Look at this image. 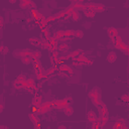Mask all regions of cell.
Masks as SVG:
<instances>
[{
  "label": "cell",
  "mask_w": 129,
  "mask_h": 129,
  "mask_svg": "<svg viewBox=\"0 0 129 129\" xmlns=\"http://www.w3.org/2000/svg\"><path fill=\"white\" fill-rule=\"evenodd\" d=\"M89 97L91 99V101L93 102V104L96 106V107H99L103 104V102L101 101V93H100V90L99 88L95 87L90 93H89Z\"/></svg>",
  "instance_id": "cell-1"
},
{
  "label": "cell",
  "mask_w": 129,
  "mask_h": 129,
  "mask_svg": "<svg viewBox=\"0 0 129 129\" xmlns=\"http://www.w3.org/2000/svg\"><path fill=\"white\" fill-rule=\"evenodd\" d=\"M113 42H114V44H115V46H116V48H117V49L122 50L125 54H128V49H129L128 44H127V43H125V42L123 41L122 37H120V36L118 35V36L113 40Z\"/></svg>",
  "instance_id": "cell-2"
},
{
  "label": "cell",
  "mask_w": 129,
  "mask_h": 129,
  "mask_svg": "<svg viewBox=\"0 0 129 129\" xmlns=\"http://www.w3.org/2000/svg\"><path fill=\"white\" fill-rule=\"evenodd\" d=\"M69 105V103L67 102L66 98L64 99H61V100H54L51 102V108H54L58 111H63V109Z\"/></svg>",
  "instance_id": "cell-3"
},
{
  "label": "cell",
  "mask_w": 129,
  "mask_h": 129,
  "mask_svg": "<svg viewBox=\"0 0 129 129\" xmlns=\"http://www.w3.org/2000/svg\"><path fill=\"white\" fill-rule=\"evenodd\" d=\"M50 109H51V102L45 101V102H43L42 104H40L38 107H36V108L34 109V111L37 112L38 114H45V113L48 112Z\"/></svg>",
  "instance_id": "cell-4"
},
{
  "label": "cell",
  "mask_w": 129,
  "mask_h": 129,
  "mask_svg": "<svg viewBox=\"0 0 129 129\" xmlns=\"http://www.w3.org/2000/svg\"><path fill=\"white\" fill-rule=\"evenodd\" d=\"M107 32H108L109 37H110L112 40H114V39L119 35V30H118L117 28H115V27H109L108 30H107Z\"/></svg>",
  "instance_id": "cell-5"
},
{
  "label": "cell",
  "mask_w": 129,
  "mask_h": 129,
  "mask_svg": "<svg viewBox=\"0 0 129 129\" xmlns=\"http://www.w3.org/2000/svg\"><path fill=\"white\" fill-rule=\"evenodd\" d=\"M58 71H59V72H61V73H69L70 75H73V74H74L73 69H72L69 64H64V63H60Z\"/></svg>",
  "instance_id": "cell-6"
},
{
  "label": "cell",
  "mask_w": 129,
  "mask_h": 129,
  "mask_svg": "<svg viewBox=\"0 0 129 129\" xmlns=\"http://www.w3.org/2000/svg\"><path fill=\"white\" fill-rule=\"evenodd\" d=\"M34 74H35V77L37 80H41L43 78H45V71L42 70L41 68L40 69H35L34 70Z\"/></svg>",
  "instance_id": "cell-7"
},
{
  "label": "cell",
  "mask_w": 129,
  "mask_h": 129,
  "mask_svg": "<svg viewBox=\"0 0 129 129\" xmlns=\"http://www.w3.org/2000/svg\"><path fill=\"white\" fill-rule=\"evenodd\" d=\"M87 120H88L89 122H91V123H94V122H96V121L98 120V119H97V116H96V114H95L94 111H92V110L88 111V113H87Z\"/></svg>",
  "instance_id": "cell-8"
},
{
  "label": "cell",
  "mask_w": 129,
  "mask_h": 129,
  "mask_svg": "<svg viewBox=\"0 0 129 129\" xmlns=\"http://www.w3.org/2000/svg\"><path fill=\"white\" fill-rule=\"evenodd\" d=\"M71 18L73 19V21H79L80 19H81V13H80V11H78V10H74L72 13H71Z\"/></svg>",
  "instance_id": "cell-9"
},
{
  "label": "cell",
  "mask_w": 129,
  "mask_h": 129,
  "mask_svg": "<svg viewBox=\"0 0 129 129\" xmlns=\"http://www.w3.org/2000/svg\"><path fill=\"white\" fill-rule=\"evenodd\" d=\"M28 117H29V119L31 120V122H32L34 125H38V124H39V118H38V116H37L35 113H29Z\"/></svg>",
  "instance_id": "cell-10"
},
{
  "label": "cell",
  "mask_w": 129,
  "mask_h": 129,
  "mask_svg": "<svg viewBox=\"0 0 129 129\" xmlns=\"http://www.w3.org/2000/svg\"><path fill=\"white\" fill-rule=\"evenodd\" d=\"M28 41L30 44H32L34 46H40V43H41V39H39L37 37H30V38H28Z\"/></svg>",
  "instance_id": "cell-11"
},
{
  "label": "cell",
  "mask_w": 129,
  "mask_h": 129,
  "mask_svg": "<svg viewBox=\"0 0 129 129\" xmlns=\"http://www.w3.org/2000/svg\"><path fill=\"white\" fill-rule=\"evenodd\" d=\"M98 108H99V112H100L101 116H108V109H107V106L104 103L101 106H99Z\"/></svg>",
  "instance_id": "cell-12"
},
{
  "label": "cell",
  "mask_w": 129,
  "mask_h": 129,
  "mask_svg": "<svg viewBox=\"0 0 129 129\" xmlns=\"http://www.w3.org/2000/svg\"><path fill=\"white\" fill-rule=\"evenodd\" d=\"M105 9H106V6H105L103 3H96L94 11H95V12H99V13H101V12L105 11Z\"/></svg>",
  "instance_id": "cell-13"
},
{
  "label": "cell",
  "mask_w": 129,
  "mask_h": 129,
  "mask_svg": "<svg viewBox=\"0 0 129 129\" xmlns=\"http://www.w3.org/2000/svg\"><path fill=\"white\" fill-rule=\"evenodd\" d=\"M31 54H32V50H30L28 48H24L22 50H19L20 57H23V56H31Z\"/></svg>",
  "instance_id": "cell-14"
},
{
  "label": "cell",
  "mask_w": 129,
  "mask_h": 129,
  "mask_svg": "<svg viewBox=\"0 0 129 129\" xmlns=\"http://www.w3.org/2000/svg\"><path fill=\"white\" fill-rule=\"evenodd\" d=\"M116 59H117V54H116V52H115V51H110V52L108 53V55H107V60H108L109 62H114Z\"/></svg>",
  "instance_id": "cell-15"
},
{
  "label": "cell",
  "mask_w": 129,
  "mask_h": 129,
  "mask_svg": "<svg viewBox=\"0 0 129 129\" xmlns=\"http://www.w3.org/2000/svg\"><path fill=\"white\" fill-rule=\"evenodd\" d=\"M40 57H41V52H40L39 50H34V51H32V54H31L32 61L40 60Z\"/></svg>",
  "instance_id": "cell-16"
},
{
  "label": "cell",
  "mask_w": 129,
  "mask_h": 129,
  "mask_svg": "<svg viewBox=\"0 0 129 129\" xmlns=\"http://www.w3.org/2000/svg\"><path fill=\"white\" fill-rule=\"evenodd\" d=\"M31 104H32V106H34V107H38V106L41 104V97H40V96H35V97L32 99Z\"/></svg>",
  "instance_id": "cell-17"
},
{
  "label": "cell",
  "mask_w": 129,
  "mask_h": 129,
  "mask_svg": "<svg viewBox=\"0 0 129 129\" xmlns=\"http://www.w3.org/2000/svg\"><path fill=\"white\" fill-rule=\"evenodd\" d=\"M63 112H64V114H66L68 117L72 116V115H73V113H74V108H73V106L68 105V106L63 109Z\"/></svg>",
  "instance_id": "cell-18"
},
{
  "label": "cell",
  "mask_w": 129,
  "mask_h": 129,
  "mask_svg": "<svg viewBox=\"0 0 129 129\" xmlns=\"http://www.w3.org/2000/svg\"><path fill=\"white\" fill-rule=\"evenodd\" d=\"M83 51L81 50V49H77V50H75V51H73V52H71V53H69L68 55H69V57L70 58H73V59H76L81 53H82Z\"/></svg>",
  "instance_id": "cell-19"
},
{
  "label": "cell",
  "mask_w": 129,
  "mask_h": 129,
  "mask_svg": "<svg viewBox=\"0 0 129 129\" xmlns=\"http://www.w3.org/2000/svg\"><path fill=\"white\" fill-rule=\"evenodd\" d=\"M69 48H70V46H69V44H67V43H60L58 46H57V49H58V51H60V52H64V51H68L69 50Z\"/></svg>",
  "instance_id": "cell-20"
},
{
  "label": "cell",
  "mask_w": 129,
  "mask_h": 129,
  "mask_svg": "<svg viewBox=\"0 0 129 129\" xmlns=\"http://www.w3.org/2000/svg\"><path fill=\"white\" fill-rule=\"evenodd\" d=\"M98 121L100 123V127H104L108 122V116H101L100 119H98Z\"/></svg>",
  "instance_id": "cell-21"
},
{
  "label": "cell",
  "mask_w": 129,
  "mask_h": 129,
  "mask_svg": "<svg viewBox=\"0 0 129 129\" xmlns=\"http://www.w3.org/2000/svg\"><path fill=\"white\" fill-rule=\"evenodd\" d=\"M52 37L55 38L56 40H60L63 37V30H57V31H55V33L53 34Z\"/></svg>",
  "instance_id": "cell-22"
},
{
  "label": "cell",
  "mask_w": 129,
  "mask_h": 129,
  "mask_svg": "<svg viewBox=\"0 0 129 129\" xmlns=\"http://www.w3.org/2000/svg\"><path fill=\"white\" fill-rule=\"evenodd\" d=\"M19 5H20V8H29L30 0H21Z\"/></svg>",
  "instance_id": "cell-23"
},
{
  "label": "cell",
  "mask_w": 129,
  "mask_h": 129,
  "mask_svg": "<svg viewBox=\"0 0 129 129\" xmlns=\"http://www.w3.org/2000/svg\"><path fill=\"white\" fill-rule=\"evenodd\" d=\"M112 129H128V127H127L126 124H119V123L115 122L113 127H112Z\"/></svg>",
  "instance_id": "cell-24"
},
{
  "label": "cell",
  "mask_w": 129,
  "mask_h": 129,
  "mask_svg": "<svg viewBox=\"0 0 129 129\" xmlns=\"http://www.w3.org/2000/svg\"><path fill=\"white\" fill-rule=\"evenodd\" d=\"M74 32H75V30H73V29H67V30H63V36H64V37H69V38H71L72 36H74Z\"/></svg>",
  "instance_id": "cell-25"
},
{
  "label": "cell",
  "mask_w": 129,
  "mask_h": 129,
  "mask_svg": "<svg viewBox=\"0 0 129 129\" xmlns=\"http://www.w3.org/2000/svg\"><path fill=\"white\" fill-rule=\"evenodd\" d=\"M84 13H85V15H86L87 17H90V18L95 17V14H96V12H95L94 10H90V9L85 10V11H84Z\"/></svg>",
  "instance_id": "cell-26"
},
{
  "label": "cell",
  "mask_w": 129,
  "mask_h": 129,
  "mask_svg": "<svg viewBox=\"0 0 129 129\" xmlns=\"http://www.w3.org/2000/svg\"><path fill=\"white\" fill-rule=\"evenodd\" d=\"M56 72V69H55V67L53 66V67H51V68H49V69H47L46 71H45V78L47 77V76H49V75H52V74H54Z\"/></svg>",
  "instance_id": "cell-27"
},
{
  "label": "cell",
  "mask_w": 129,
  "mask_h": 129,
  "mask_svg": "<svg viewBox=\"0 0 129 129\" xmlns=\"http://www.w3.org/2000/svg\"><path fill=\"white\" fill-rule=\"evenodd\" d=\"M19 84H23V83H25L26 82V78H25V76L24 75H19V76H17V78L15 79Z\"/></svg>",
  "instance_id": "cell-28"
},
{
  "label": "cell",
  "mask_w": 129,
  "mask_h": 129,
  "mask_svg": "<svg viewBox=\"0 0 129 129\" xmlns=\"http://www.w3.org/2000/svg\"><path fill=\"white\" fill-rule=\"evenodd\" d=\"M21 61L24 64H29L32 61V58H31V56H23V57H21Z\"/></svg>",
  "instance_id": "cell-29"
},
{
  "label": "cell",
  "mask_w": 129,
  "mask_h": 129,
  "mask_svg": "<svg viewBox=\"0 0 129 129\" xmlns=\"http://www.w3.org/2000/svg\"><path fill=\"white\" fill-rule=\"evenodd\" d=\"M86 58H87L86 54L82 52V53H81V54H80V55H79V56H78V57H77L75 60H76V61H79V62H81V63H83V61H84Z\"/></svg>",
  "instance_id": "cell-30"
},
{
  "label": "cell",
  "mask_w": 129,
  "mask_h": 129,
  "mask_svg": "<svg viewBox=\"0 0 129 129\" xmlns=\"http://www.w3.org/2000/svg\"><path fill=\"white\" fill-rule=\"evenodd\" d=\"M38 13H39V11H38L37 9H30V15H31V18L36 19Z\"/></svg>",
  "instance_id": "cell-31"
},
{
  "label": "cell",
  "mask_w": 129,
  "mask_h": 129,
  "mask_svg": "<svg viewBox=\"0 0 129 129\" xmlns=\"http://www.w3.org/2000/svg\"><path fill=\"white\" fill-rule=\"evenodd\" d=\"M64 15H66L64 10H61V11L57 12L56 14H54V17H55V19H59V18H63V16H64Z\"/></svg>",
  "instance_id": "cell-32"
},
{
  "label": "cell",
  "mask_w": 129,
  "mask_h": 129,
  "mask_svg": "<svg viewBox=\"0 0 129 129\" xmlns=\"http://www.w3.org/2000/svg\"><path fill=\"white\" fill-rule=\"evenodd\" d=\"M74 36H75V37H78V38H81V37L84 36V32H83L82 30H75Z\"/></svg>",
  "instance_id": "cell-33"
},
{
  "label": "cell",
  "mask_w": 129,
  "mask_h": 129,
  "mask_svg": "<svg viewBox=\"0 0 129 129\" xmlns=\"http://www.w3.org/2000/svg\"><path fill=\"white\" fill-rule=\"evenodd\" d=\"M9 51V48L5 45H0V52L3 53V54H6L7 52Z\"/></svg>",
  "instance_id": "cell-34"
},
{
  "label": "cell",
  "mask_w": 129,
  "mask_h": 129,
  "mask_svg": "<svg viewBox=\"0 0 129 129\" xmlns=\"http://www.w3.org/2000/svg\"><path fill=\"white\" fill-rule=\"evenodd\" d=\"M13 88L14 89H17V90H20V89H22V85L21 84H19L16 80L13 82Z\"/></svg>",
  "instance_id": "cell-35"
},
{
  "label": "cell",
  "mask_w": 129,
  "mask_h": 129,
  "mask_svg": "<svg viewBox=\"0 0 129 129\" xmlns=\"http://www.w3.org/2000/svg\"><path fill=\"white\" fill-rule=\"evenodd\" d=\"M83 64H85V66H92V64H93V59L87 57V58L83 61Z\"/></svg>",
  "instance_id": "cell-36"
},
{
  "label": "cell",
  "mask_w": 129,
  "mask_h": 129,
  "mask_svg": "<svg viewBox=\"0 0 129 129\" xmlns=\"http://www.w3.org/2000/svg\"><path fill=\"white\" fill-rule=\"evenodd\" d=\"M121 101L125 102V103H128L129 102V95L128 94H124L121 96Z\"/></svg>",
  "instance_id": "cell-37"
},
{
  "label": "cell",
  "mask_w": 129,
  "mask_h": 129,
  "mask_svg": "<svg viewBox=\"0 0 129 129\" xmlns=\"http://www.w3.org/2000/svg\"><path fill=\"white\" fill-rule=\"evenodd\" d=\"M99 128H100V123H99L98 120H97L96 122L92 123V127H91V129H99Z\"/></svg>",
  "instance_id": "cell-38"
},
{
  "label": "cell",
  "mask_w": 129,
  "mask_h": 129,
  "mask_svg": "<svg viewBox=\"0 0 129 129\" xmlns=\"http://www.w3.org/2000/svg\"><path fill=\"white\" fill-rule=\"evenodd\" d=\"M47 45H48V41H47V40H45V39L41 40V43H40V47H42V48H45V49H46Z\"/></svg>",
  "instance_id": "cell-39"
},
{
  "label": "cell",
  "mask_w": 129,
  "mask_h": 129,
  "mask_svg": "<svg viewBox=\"0 0 129 129\" xmlns=\"http://www.w3.org/2000/svg\"><path fill=\"white\" fill-rule=\"evenodd\" d=\"M33 62H34V70L41 68V62H40V60H35V61H33Z\"/></svg>",
  "instance_id": "cell-40"
},
{
  "label": "cell",
  "mask_w": 129,
  "mask_h": 129,
  "mask_svg": "<svg viewBox=\"0 0 129 129\" xmlns=\"http://www.w3.org/2000/svg\"><path fill=\"white\" fill-rule=\"evenodd\" d=\"M51 54H52V55H51V57H53V58H57V57L59 56V52H58V51H56V50H55V51H53V52H51Z\"/></svg>",
  "instance_id": "cell-41"
},
{
  "label": "cell",
  "mask_w": 129,
  "mask_h": 129,
  "mask_svg": "<svg viewBox=\"0 0 129 129\" xmlns=\"http://www.w3.org/2000/svg\"><path fill=\"white\" fill-rule=\"evenodd\" d=\"M116 123H119V124H125V119L123 118H119L116 120Z\"/></svg>",
  "instance_id": "cell-42"
},
{
  "label": "cell",
  "mask_w": 129,
  "mask_h": 129,
  "mask_svg": "<svg viewBox=\"0 0 129 129\" xmlns=\"http://www.w3.org/2000/svg\"><path fill=\"white\" fill-rule=\"evenodd\" d=\"M72 64L75 66V67H81V66H83V63H81V62H79V61H73Z\"/></svg>",
  "instance_id": "cell-43"
},
{
  "label": "cell",
  "mask_w": 129,
  "mask_h": 129,
  "mask_svg": "<svg viewBox=\"0 0 129 129\" xmlns=\"http://www.w3.org/2000/svg\"><path fill=\"white\" fill-rule=\"evenodd\" d=\"M84 27L87 28V29L90 28V27H91V23H90V22H84Z\"/></svg>",
  "instance_id": "cell-44"
},
{
  "label": "cell",
  "mask_w": 129,
  "mask_h": 129,
  "mask_svg": "<svg viewBox=\"0 0 129 129\" xmlns=\"http://www.w3.org/2000/svg\"><path fill=\"white\" fill-rule=\"evenodd\" d=\"M3 24H4V19H3L2 16H0V27H2Z\"/></svg>",
  "instance_id": "cell-45"
},
{
  "label": "cell",
  "mask_w": 129,
  "mask_h": 129,
  "mask_svg": "<svg viewBox=\"0 0 129 129\" xmlns=\"http://www.w3.org/2000/svg\"><path fill=\"white\" fill-rule=\"evenodd\" d=\"M13 55H14V57H20L19 51H14V52H13Z\"/></svg>",
  "instance_id": "cell-46"
},
{
  "label": "cell",
  "mask_w": 129,
  "mask_h": 129,
  "mask_svg": "<svg viewBox=\"0 0 129 129\" xmlns=\"http://www.w3.org/2000/svg\"><path fill=\"white\" fill-rule=\"evenodd\" d=\"M57 129H68V128H67V126H64V125H59V126L57 127Z\"/></svg>",
  "instance_id": "cell-47"
},
{
  "label": "cell",
  "mask_w": 129,
  "mask_h": 129,
  "mask_svg": "<svg viewBox=\"0 0 129 129\" xmlns=\"http://www.w3.org/2000/svg\"><path fill=\"white\" fill-rule=\"evenodd\" d=\"M70 18H71V16L68 15V14H66V15L63 16V19H64V20H68V19H70Z\"/></svg>",
  "instance_id": "cell-48"
},
{
  "label": "cell",
  "mask_w": 129,
  "mask_h": 129,
  "mask_svg": "<svg viewBox=\"0 0 129 129\" xmlns=\"http://www.w3.org/2000/svg\"><path fill=\"white\" fill-rule=\"evenodd\" d=\"M3 108H4V105H3V103H0V113L2 112V110H3Z\"/></svg>",
  "instance_id": "cell-49"
},
{
  "label": "cell",
  "mask_w": 129,
  "mask_h": 129,
  "mask_svg": "<svg viewBox=\"0 0 129 129\" xmlns=\"http://www.w3.org/2000/svg\"><path fill=\"white\" fill-rule=\"evenodd\" d=\"M0 129H8V128L5 127V126H0Z\"/></svg>",
  "instance_id": "cell-50"
},
{
  "label": "cell",
  "mask_w": 129,
  "mask_h": 129,
  "mask_svg": "<svg viewBox=\"0 0 129 129\" xmlns=\"http://www.w3.org/2000/svg\"><path fill=\"white\" fill-rule=\"evenodd\" d=\"M31 20V18H28V19H26V22H29Z\"/></svg>",
  "instance_id": "cell-51"
}]
</instances>
